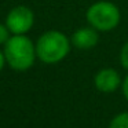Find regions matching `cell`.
Here are the masks:
<instances>
[{
  "mask_svg": "<svg viewBox=\"0 0 128 128\" xmlns=\"http://www.w3.org/2000/svg\"><path fill=\"white\" fill-rule=\"evenodd\" d=\"M6 62L15 72H26L37 58L36 44L26 34H11L3 46Z\"/></svg>",
  "mask_w": 128,
  "mask_h": 128,
  "instance_id": "6da1fadb",
  "label": "cell"
},
{
  "mask_svg": "<svg viewBox=\"0 0 128 128\" xmlns=\"http://www.w3.org/2000/svg\"><path fill=\"white\" fill-rule=\"evenodd\" d=\"M36 44V54L37 59L43 64L55 65L62 62L70 52L73 47L70 37L66 36L61 30H47L40 34Z\"/></svg>",
  "mask_w": 128,
  "mask_h": 128,
  "instance_id": "7a4b0ae2",
  "label": "cell"
},
{
  "mask_svg": "<svg viewBox=\"0 0 128 128\" xmlns=\"http://www.w3.org/2000/svg\"><path fill=\"white\" fill-rule=\"evenodd\" d=\"M87 25L92 26L98 32H112L118 26L121 21V11L118 6L110 0H98L86 11Z\"/></svg>",
  "mask_w": 128,
  "mask_h": 128,
  "instance_id": "3957f363",
  "label": "cell"
},
{
  "mask_svg": "<svg viewBox=\"0 0 128 128\" xmlns=\"http://www.w3.org/2000/svg\"><path fill=\"white\" fill-rule=\"evenodd\" d=\"M4 24L11 34H26L34 25V12L28 6H17L8 11Z\"/></svg>",
  "mask_w": 128,
  "mask_h": 128,
  "instance_id": "277c9868",
  "label": "cell"
},
{
  "mask_svg": "<svg viewBox=\"0 0 128 128\" xmlns=\"http://www.w3.org/2000/svg\"><path fill=\"white\" fill-rule=\"evenodd\" d=\"M94 84L95 88L99 92L103 94H110L114 92L118 87H121L122 80L120 73L113 68H103V69L98 70L96 74L94 77Z\"/></svg>",
  "mask_w": 128,
  "mask_h": 128,
  "instance_id": "5b68a950",
  "label": "cell"
},
{
  "mask_svg": "<svg viewBox=\"0 0 128 128\" xmlns=\"http://www.w3.org/2000/svg\"><path fill=\"white\" fill-rule=\"evenodd\" d=\"M70 42H72L73 47L77 48V50H91V48L96 47L98 43H99V32L90 25L83 26V28L76 29L72 33Z\"/></svg>",
  "mask_w": 128,
  "mask_h": 128,
  "instance_id": "8992f818",
  "label": "cell"
},
{
  "mask_svg": "<svg viewBox=\"0 0 128 128\" xmlns=\"http://www.w3.org/2000/svg\"><path fill=\"white\" fill-rule=\"evenodd\" d=\"M109 128H128V112L117 114L109 122Z\"/></svg>",
  "mask_w": 128,
  "mask_h": 128,
  "instance_id": "52a82bcc",
  "label": "cell"
},
{
  "mask_svg": "<svg viewBox=\"0 0 128 128\" xmlns=\"http://www.w3.org/2000/svg\"><path fill=\"white\" fill-rule=\"evenodd\" d=\"M118 61H120V65H121L125 70H128V42H125L124 44H122L121 50H120Z\"/></svg>",
  "mask_w": 128,
  "mask_h": 128,
  "instance_id": "ba28073f",
  "label": "cell"
},
{
  "mask_svg": "<svg viewBox=\"0 0 128 128\" xmlns=\"http://www.w3.org/2000/svg\"><path fill=\"white\" fill-rule=\"evenodd\" d=\"M11 36V32L8 30L6 24H2L0 22V46H4L7 43V40L10 39Z\"/></svg>",
  "mask_w": 128,
  "mask_h": 128,
  "instance_id": "9c48e42d",
  "label": "cell"
},
{
  "mask_svg": "<svg viewBox=\"0 0 128 128\" xmlns=\"http://www.w3.org/2000/svg\"><path fill=\"white\" fill-rule=\"evenodd\" d=\"M121 90H122V94H124V98L128 100V74L125 76V77H124V80H122Z\"/></svg>",
  "mask_w": 128,
  "mask_h": 128,
  "instance_id": "30bf717a",
  "label": "cell"
},
{
  "mask_svg": "<svg viewBox=\"0 0 128 128\" xmlns=\"http://www.w3.org/2000/svg\"><path fill=\"white\" fill-rule=\"evenodd\" d=\"M6 56H4V52L3 50H0V72L4 69V66H6Z\"/></svg>",
  "mask_w": 128,
  "mask_h": 128,
  "instance_id": "8fae6325",
  "label": "cell"
}]
</instances>
